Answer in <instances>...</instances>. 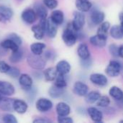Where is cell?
Segmentation results:
<instances>
[{
    "label": "cell",
    "mask_w": 123,
    "mask_h": 123,
    "mask_svg": "<svg viewBox=\"0 0 123 123\" xmlns=\"http://www.w3.org/2000/svg\"><path fill=\"white\" fill-rule=\"evenodd\" d=\"M118 50H119V47L116 44L112 43V44L110 45V46H109V52L111 54V55H112L115 58L119 57Z\"/></svg>",
    "instance_id": "38"
},
{
    "label": "cell",
    "mask_w": 123,
    "mask_h": 123,
    "mask_svg": "<svg viewBox=\"0 0 123 123\" xmlns=\"http://www.w3.org/2000/svg\"><path fill=\"white\" fill-rule=\"evenodd\" d=\"M37 14L35 9H26L21 14L22 19L27 24H33L37 19Z\"/></svg>",
    "instance_id": "9"
},
{
    "label": "cell",
    "mask_w": 123,
    "mask_h": 123,
    "mask_svg": "<svg viewBox=\"0 0 123 123\" xmlns=\"http://www.w3.org/2000/svg\"><path fill=\"white\" fill-rule=\"evenodd\" d=\"M118 53H119V57L123 58V45H120L119 47V50H118Z\"/></svg>",
    "instance_id": "46"
},
{
    "label": "cell",
    "mask_w": 123,
    "mask_h": 123,
    "mask_svg": "<svg viewBox=\"0 0 123 123\" xmlns=\"http://www.w3.org/2000/svg\"><path fill=\"white\" fill-rule=\"evenodd\" d=\"M10 66L6 63L5 61H0V73L1 74H6L9 68H10Z\"/></svg>",
    "instance_id": "42"
},
{
    "label": "cell",
    "mask_w": 123,
    "mask_h": 123,
    "mask_svg": "<svg viewBox=\"0 0 123 123\" xmlns=\"http://www.w3.org/2000/svg\"><path fill=\"white\" fill-rule=\"evenodd\" d=\"M120 123H123V120H120Z\"/></svg>",
    "instance_id": "52"
},
{
    "label": "cell",
    "mask_w": 123,
    "mask_h": 123,
    "mask_svg": "<svg viewBox=\"0 0 123 123\" xmlns=\"http://www.w3.org/2000/svg\"><path fill=\"white\" fill-rule=\"evenodd\" d=\"M79 31H76L74 30L71 22L69 23L67 25L66 28L63 30L62 34V39L64 43L68 47L74 45L79 36Z\"/></svg>",
    "instance_id": "1"
},
{
    "label": "cell",
    "mask_w": 123,
    "mask_h": 123,
    "mask_svg": "<svg viewBox=\"0 0 123 123\" xmlns=\"http://www.w3.org/2000/svg\"><path fill=\"white\" fill-rule=\"evenodd\" d=\"M7 75H9V76H11L12 78H17L20 76V71L19 70L16 68V67H10L9 71L6 73Z\"/></svg>",
    "instance_id": "39"
},
{
    "label": "cell",
    "mask_w": 123,
    "mask_h": 123,
    "mask_svg": "<svg viewBox=\"0 0 123 123\" xmlns=\"http://www.w3.org/2000/svg\"><path fill=\"white\" fill-rule=\"evenodd\" d=\"M14 14L13 10L4 5H0V21L6 22L11 19Z\"/></svg>",
    "instance_id": "18"
},
{
    "label": "cell",
    "mask_w": 123,
    "mask_h": 123,
    "mask_svg": "<svg viewBox=\"0 0 123 123\" xmlns=\"http://www.w3.org/2000/svg\"><path fill=\"white\" fill-rule=\"evenodd\" d=\"M119 102H121V103H122V104H123V98H122V99H121V100H120Z\"/></svg>",
    "instance_id": "50"
},
{
    "label": "cell",
    "mask_w": 123,
    "mask_h": 123,
    "mask_svg": "<svg viewBox=\"0 0 123 123\" xmlns=\"http://www.w3.org/2000/svg\"><path fill=\"white\" fill-rule=\"evenodd\" d=\"M50 18L55 24H57L58 25H61L64 21V14L61 10L56 9L53 11V12L51 13Z\"/></svg>",
    "instance_id": "25"
},
{
    "label": "cell",
    "mask_w": 123,
    "mask_h": 123,
    "mask_svg": "<svg viewBox=\"0 0 123 123\" xmlns=\"http://www.w3.org/2000/svg\"><path fill=\"white\" fill-rule=\"evenodd\" d=\"M65 76L66 75H63V74H58L57 77H56V79H55L54 85L58 86V87L65 89L67 86V81H66Z\"/></svg>",
    "instance_id": "34"
},
{
    "label": "cell",
    "mask_w": 123,
    "mask_h": 123,
    "mask_svg": "<svg viewBox=\"0 0 123 123\" xmlns=\"http://www.w3.org/2000/svg\"><path fill=\"white\" fill-rule=\"evenodd\" d=\"M73 92L79 97H85L89 92V86L82 81H76L74 84Z\"/></svg>",
    "instance_id": "8"
},
{
    "label": "cell",
    "mask_w": 123,
    "mask_h": 123,
    "mask_svg": "<svg viewBox=\"0 0 123 123\" xmlns=\"http://www.w3.org/2000/svg\"><path fill=\"white\" fill-rule=\"evenodd\" d=\"M27 62L32 68L35 70L43 69L46 64L45 60L43 57L35 54L30 55L27 58Z\"/></svg>",
    "instance_id": "2"
},
{
    "label": "cell",
    "mask_w": 123,
    "mask_h": 123,
    "mask_svg": "<svg viewBox=\"0 0 123 123\" xmlns=\"http://www.w3.org/2000/svg\"><path fill=\"white\" fill-rule=\"evenodd\" d=\"M120 27H121V30L123 32V22H121V25H120Z\"/></svg>",
    "instance_id": "49"
},
{
    "label": "cell",
    "mask_w": 123,
    "mask_h": 123,
    "mask_svg": "<svg viewBox=\"0 0 123 123\" xmlns=\"http://www.w3.org/2000/svg\"><path fill=\"white\" fill-rule=\"evenodd\" d=\"M86 22V18L84 12L80 11L74 12V19L71 22L72 26L76 31H81V29L84 27Z\"/></svg>",
    "instance_id": "5"
},
{
    "label": "cell",
    "mask_w": 123,
    "mask_h": 123,
    "mask_svg": "<svg viewBox=\"0 0 123 123\" xmlns=\"http://www.w3.org/2000/svg\"><path fill=\"white\" fill-rule=\"evenodd\" d=\"M80 63H81V66L84 68L88 69V68H89L92 67V60L91 59V58H86V59H81Z\"/></svg>",
    "instance_id": "40"
},
{
    "label": "cell",
    "mask_w": 123,
    "mask_h": 123,
    "mask_svg": "<svg viewBox=\"0 0 123 123\" xmlns=\"http://www.w3.org/2000/svg\"><path fill=\"white\" fill-rule=\"evenodd\" d=\"M77 54L81 59H86L90 58V51L88 45L86 43H81L77 48Z\"/></svg>",
    "instance_id": "21"
},
{
    "label": "cell",
    "mask_w": 123,
    "mask_h": 123,
    "mask_svg": "<svg viewBox=\"0 0 123 123\" xmlns=\"http://www.w3.org/2000/svg\"><path fill=\"white\" fill-rule=\"evenodd\" d=\"M52 121L48 118L45 117H37L33 120V123H51Z\"/></svg>",
    "instance_id": "45"
},
{
    "label": "cell",
    "mask_w": 123,
    "mask_h": 123,
    "mask_svg": "<svg viewBox=\"0 0 123 123\" xmlns=\"http://www.w3.org/2000/svg\"><path fill=\"white\" fill-rule=\"evenodd\" d=\"M107 37L99 35H95L92 36L89 38V42L90 43L97 48H104L107 45Z\"/></svg>",
    "instance_id": "15"
},
{
    "label": "cell",
    "mask_w": 123,
    "mask_h": 123,
    "mask_svg": "<svg viewBox=\"0 0 123 123\" xmlns=\"http://www.w3.org/2000/svg\"><path fill=\"white\" fill-rule=\"evenodd\" d=\"M105 14L103 12L99 10H94L92 12L90 19L92 22L95 25H99L104 22Z\"/></svg>",
    "instance_id": "19"
},
{
    "label": "cell",
    "mask_w": 123,
    "mask_h": 123,
    "mask_svg": "<svg viewBox=\"0 0 123 123\" xmlns=\"http://www.w3.org/2000/svg\"><path fill=\"white\" fill-rule=\"evenodd\" d=\"M110 35L113 39L115 40H120L123 37V32L121 30L120 25H113L110 28Z\"/></svg>",
    "instance_id": "31"
},
{
    "label": "cell",
    "mask_w": 123,
    "mask_h": 123,
    "mask_svg": "<svg viewBox=\"0 0 123 123\" xmlns=\"http://www.w3.org/2000/svg\"><path fill=\"white\" fill-rule=\"evenodd\" d=\"M45 58L48 60H53L55 58V54L51 50H48L45 53Z\"/></svg>",
    "instance_id": "44"
},
{
    "label": "cell",
    "mask_w": 123,
    "mask_h": 123,
    "mask_svg": "<svg viewBox=\"0 0 123 123\" xmlns=\"http://www.w3.org/2000/svg\"><path fill=\"white\" fill-rule=\"evenodd\" d=\"M87 114L92 121L95 123H101L103 120V114L101 110L96 107H91L87 109Z\"/></svg>",
    "instance_id": "11"
},
{
    "label": "cell",
    "mask_w": 123,
    "mask_h": 123,
    "mask_svg": "<svg viewBox=\"0 0 123 123\" xmlns=\"http://www.w3.org/2000/svg\"><path fill=\"white\" fill-rule=\"evenodd\" d=\"M58 25L55 24L50 17L47 19L46 22V30L45 32L47 33L48 36L50 38H54L58 32Z\"/></svg>",
    "instance_id": "13"
},
{
    "label": "cell",
    "mask_w": 123,
    "mask_h": 123,
    "mask_svg": "<svg viewBox=\"0 0 123 123\" xmlns=\"http://www.w3.org/2000/svg\"><path fill=\"white\" fill-rule=\"evenodd\" d=\"M55 68L58 71V74H63V75H67L71 71V66L67 61L61 60L58 62V63L56 64Z\"/></svg>",
    "instance_id": "14"
},
{
    "label": "cell",
    "mask_w": 123,
    "mask_h": 123,
    "mask_svg": "<svg viewBox=\"0 0 123 123\" xmlns=\"http://www.w3.org/2000/svg\"><path fill=\"white\" fill-rule=\"evenodd\" d=\"M1 46L6 50H10L12 52H14L19 49V45L15 43L13 40H12L9 38H7L4 40H3L1 43Z\"/></svg>",
    "instance_id": "29"
},
{
    "label": "cell",
    "mask_w": 123,
    "mask_h": 123,
    "mask_svg": "<svg viewBox=\"0 0 123 123\" xmlns=\"http://www.w3.org/2000/svg\"><path fill=\"white\" fill-rule=\"evenodd\" d=\"M58 71L56 70L55 68L53 67H50L47 69H45V71L43 73L45 79L47 81H55V79H56L57 76H58Z\"/></svg>",
    "instance_id": "28"
},
{
    "label": "cell",
    "mask_w": 123,
    "mask_h": 123,
    "mask_svg": "<svg viewBox=\"0 0 123 123\" xmlns=\"http://www.w3.org/2000/svg\"><path fill=\"white\" fill-rule=\"evenodd\" d=\"M122 71V65L118 61L111 60L105 69L106 74L110 77H117Z\"/></svg>",
    "instance_id": "3"
},
{
    "label": "cell",
    "mask_w": 123,
    "mask_h": 123,
    "mask_svg": "<svg viewBox=\"0 0 123 123\" xmlns=\"http://www.w3.org/2000/svg\"><path fill=\"white\" fill-rule=\"evenodd\" d=\"M119 19H120V22H123V12L119 14Z\"/></svg>",
    "instance_id": "48"
},
{
    "label": "cell",
    "mask_w": 123,
    "mask_h": 123,
    "mask_svg": "<svg viewBox=\"0 0 123 123\" xmlns=\"http://www.w3.org/2000/svg\"><path fill=\"white\" fill-rule=\"evenodd\" d=\"M46 48V45L43 43H34L30 45V50L32 54L41 55Z\"/></svg>",
    "instance_id": "26"
},
{
    "label": "cell",
    "mask_w": 123,
    "mask_h": 123,
    "mask_svg": "<svg viewBox=\"0 0 123 123\" xmlns=\"http://www.w3.org/2000/svg\"><path fill=\"white\" fill-rule=\"evenodd\" d=\"M101 97V94L97 91H92L88 92L85 96V101L88 104H94L96 103Z\"/></svg>",
    "instance_id": "30"
},
{
    "label": "cell",
    "mask_w": 123,
    "mask_h": 123,
    "mask_svg": "<svg viewBox=\"0 0 123 123\" xmlns=\"http://www.w3.org/2000/svg\"><path fill=\"white\" fill-rule=\"evenodd\" d=\"M43 4L50 9H54L58 5V2L57 0H43Z\"/></svg>",
    "instance_id": "36"
},
{
    "label": "cell",
    "mask_w": 123,
    "mask_h": 123,
    "mask_svg": "<svg viewBox=\"0 0 123 123\" xmlns=\"http://www.w3.org/2000/svg\"><path fill=\"white\" fill-rule=\"evenodd\" d=\"M2 120L5 123H17V120L12 114H5L2 117Z\"/></svg>",
    "instance_id": "37"
},
{
    "label": "cell",
    "mask_w": 123,
    "mask_h": 123,
    "mask_svg": "<svg viewBox=\"0 0 123 123\" xmlns=\"http://www.w3.org/2000/svg\"><path fill=\"white\" fill-rule=\"evenodd\" d=\"M14 86L9 82L5 81H0V93L4 96H12L14 94Z\"/></svg>",
    "instance_id": "10"
},
{
    "label": "cell",
    "mask_w": 123,
    "mask_h": 123,
    "mask_svg": "<svg viewBox=\"0 0 123 123\" xmlns=\"http://www.w3.org/2000/svg\"><path fill=\"white\" fill-rule=\"evenodd\" d=\"M35 11L37 14V16L40 19H47L48 16V10L46 9V6L42 4L37 3L35 4Z\"/></svg>",
    "instance_id": "24"
},
{
    "label": "cell",
    "mask_w": 123,
    "mask_h": 123,
    "mask_svg": "<svg viewBox=\"0 0 123 123\" xmlns=\"http://www.w3.org/2000/svg\"><path fill=\"white\" fill-rule=\"evenodd\" d=\"M64 94L65 90L63 88H60L55 85L52 86L48 90V94L53 99H58L64 95Z\"/></svg>",
    "instance_id": "22"
},
{
    "label": "cell",
    "mask_w": 123,
    "mask_h": 123,
    "mask_svg": "<svg viewBox=\"0 0 123 123\" xmlns=\"http://www.w3.org/2000/svg\"><path fill=\"white\" fill-rule=\"evenodd\" d=\"M109 94L116 101H120L123 97V91L118 86H113L109 90Z\"/></svg>",
    "instance_id": "27"
},
{
    "label": "cell",
    "mask_w": 123,
    "mask_h": 123,
    "mask_svg": "<svg viewBox=\"0 0 123 123\" xmlns=\"http://www.w3.org/2000/svg\"><path fill=\"white\" fill-rule=\"evenodd\" d=\"M55 110L58 116H68L71 113V107L64 102H58Z\"/></svg>",
    "instance_id": "17"
},
{
    "label": "cell",
    "mask_w": 123,
    "mask_h": 123,
    "mask_svg": "<svg viewBox=\"0 0 123 123\" xmlns=\"http://www.w3.org/2000/svg\"><path fill=\"white\" fill-rule=\"evenodd\" d=\"M1 98H2V97H1V94L0 93V99H1Z\"/></svg>",
    "instance_id": "51"
},
{
    "label": "cell",
    "mask_w": 123,
    "mask_h": 123,
    "mask_svg": "<svg viewBox=\"0 0 123 123\" xmlns=\"http://www.w3.org/2000/svg\"><path fill=\"white\" fill-rule=\"evenodd\" d=\"M9 39H11L12 40H13L15 43H17L19 46H20L22 43V38L20 37L19 35H18L16 33H11L9 35Z\"/></svg>",
    "instance_id": "41"
},
{
    "label": "cell",
    "mask_w": 123,
    "mask_h": 123,
    "mask_svg": "<svg viewBox=\"0 0 123 123\" xmlns=\"http://www.w3.org/2000/svg\"></svg>",
    "instance_id": "53"
},
{
    "label": "cell",
    "mask_w": 123,
    "mask_h": 123,
    "mask_svg": "<svg viewBox=\"0 0 123 123\" xmlns=\"http://www.w3.org/2000/svg\"><path fill=\"white\" fill-rule=\"evenodd\" d=\"M32 79L28 74H23L19 76V84L20 86L26 91L30 89L32 87Z\"/></svg>",
    "instance_id": "12"
},
{
    "label": "cell",
    "mask_w": 123,
    "mask_h": 123,
    "mask_svg": "<svg viewBox=\"0 0 123 123\" xmlns=\"http://www.w3.org/2000/svg\"><path fill=\"white\" fill-rule=\"evenodd\" d=\"M75 5L78 11L81 12H87L92 7V4L89 0H76Z\"/></svg>",
    "instance_id": "20"
},
{
    "label": "cell",
    "mask_w": 123,
    "mask_h": 123,
    "mask_svg": "<svg viewBox=\"0 0 123 123\" xmlns=\"http://www.w3.org/2000/svg\"><path fill=\"white\" fill-rule=\"evenodd\" d=\"M77 112H78L79 114H80V115H85V113L87 112V110L86 111L84 108H82V107H81V110H79V109H78V110H77Z\"/></svg>",
    "instance_id": "47"
},
{
    "label": "cell",
    "mask_w": 123,
    "mask_h": 123,
    "mask_svg": "<svg viewBox=\"0 0 123 123\" xmlns=\"http://www.w3.org/2000/svg\"><path fill=\"white\" fill-rule=\"evenodd\" d=\"M58 122L60 123H73L74 120L68 116H58Z\"/></svg>",
    "instance_id": "43"
},
{
    "label": "cell",
    "mask_w": 123,
    "mask_h": 123,
    "mask_svg": "<svg viewBox=\"0 0 123 123\" xmlns=\"http://www.w3.org/2000/svg\"><path fill=\"white\" fill-rule=\"evenodd\" d=\"M13 109L17 113L22 115L27 112L28 106L27 104L22 99H14Z\"/></svg>",
    "instance_id": "16"
},
{
    "label": "cell",
    "mask_w": 123,
    "mask_h": 123,
    "mask_svg": "<svg viewBox=\"0 0 123 123\" xmlns=\"http://www.w3.org/2000/svg\"><path fill=\"white\" fill-rule=\"evenodd\" d=\"M89 80L92 84L99 86H105L108 84L107 77L102 74H92L89 76Z\"/></svg>",
    "instance_id": "7"
},
{
    "label": "cell",
    "mask_w": 123,
    "mask_h": 123,
    "mask_svg": "<svg viewBox=\"0 0 123 123\" xmlns=\"http://www.w3.org/2000/svg\"><path fill=\"white\" fill-rule=\"evenodd\" d=\"M14 99L9 98H1L0 99V109L5 112H12L13 109Z\"/></svg>",
    "instance_id": "23"
},
{
    "label": "cell",
    "mask_w": 123,
    "mask_h": 123,
    "mask_svg": "<svg viewBox=\"0 0 123 123\" xmlns=\"http://www.w3.org/2000/svg\"><path fill=\"white\" fill-rule=\"evenodd\" d=\"M110 29V23L109 22H103L99 25V27L97 30V35L107 37V33Z\"/></svg>",
    "instance_id": "32"
},
{
    "label": "cell",
    "mask_w": 123,
    "mask_h": 123,
    "mask_svg": "<svg viewBox=\"0 0 123 123\" xmlns=\"http://www.w3.org/2000/svg\"><path fill=\"white\" fill-rule=\"evenodd\" d=\"M110 105V99L107 96H101L99 100L97 102V105L99 107H108Z\"/></svg>",
    "instance_id": "35"
},
{
    "label": "cell",
    "mask_w": 123,
    "mask_h": 123,
    "mask_svg": "<svg viewBox=\"0 0 123 123\" xmlns=\"http://www.w3.org/2000/svg\"><path fill=\"white\" fill-rule=\"evenodd\" d=\"M22 58H23V51L20 50L19 48L17 50L12 52V53L9 56V61L14 63L21 61Z\"/></svg>",
    "instance_id": "33"
},
{
    "label": "cell",
    "mask_w": 123,
    "mask_h": 123,
    "mask_svg": "<svg viewBox=\"0 0 123 123\" xmlns=\"http://www.w3.org/2000/svg\"><path fill=\"white\" fill-rule=\"evenodd\" d=\"M53 102L46 98H40L36 101V109L40 112H47L53 108Z\"/></svg>",
    "instance_id": "6"
},
{
    "label": "cell",
    "mask_w": 123,
    "mask_h": 123,
    "mask_svg": "<svg viewBox=\"0 0 123 123\" xmlns=\"http://www.w3.org/2000/svg\"><path fill=\"white\" fill-rule=\"evenodd\" d=\"M46 22H47V19H40L39 25H33L31 27V30L33 33L34 37L36 40H40L43 38L46 30Z\"/></svg>",
    "instance_id": "4"
}]
</instances>
